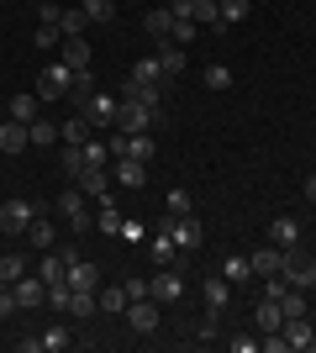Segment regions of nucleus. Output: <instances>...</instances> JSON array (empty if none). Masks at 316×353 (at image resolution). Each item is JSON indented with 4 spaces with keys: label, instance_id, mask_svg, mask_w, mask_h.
Here are the masks:
<instances>
[{
    "label": "nucleus",
    "instance_id": "f8f14e48",
    "mask_svg": "<svg viewBox=\"0 0 316 353\" xmlns=\"http://www.w3.org/2000/svg\"><path fill=\"white\" fill-rule=\"evenodd\" d=\"M116 105L121 101H111V95H85V117H90V127H116Z\"/></svg>",
    "mask_w": 316,
    "mask_h": 353
},
{
    "label": "nucleus",
    "instance_id": "603ef678",
    "mask_svg": "<svg viewBox=\"0 0 316 353\" xmlns=\"http://www.w3.org/2000/svg\"><path fill=\"white\" fill-rule=\"evenodd\" d=\"M37 16H43L48 27H59V16H63V11H59V6H53V0H43V6H37Z\"/></svg>",
    "mask_w": 316,
    "mask_h": 353
},
{
    "label": "nucleus",
    "instance_id": "7c9ffc66",
    "mask_svg": "<svg viewBox=\"0 0 316 353\" xmlns=\"http://www.w3.org/2000/svg\"><path fill=\"white\" fill-rule=\"evenodd\" d=\"M85 27H90V16H85V6H74V11H63V16H59V32H63V37H79Z\"/></svg>",
    "mask_w": 316,
    "mask_h": 353
},
{
    "label": "nucleus",
    "instance_id": "423d86ee",
    "mask_svg": "<svg viewBox=\"0 0 316 353\" xmlns=\"http://www.w3.org/2000/svg\"><path fill=\"white\" fill-rule=\"evenodd\" d=\"M116 127L121 132H153V127H158V111H148V105H137V101H121L116 105Z\"/></svg>",
    "mask_w": 316,
    "mask_h": 353
},
{
    "label": "nucleus",
    "instance_id": "4468645a",
    "mask_svg": "<svg viewBox=\"0 0 316 353\" xmlns=\"http://www.w3.org/2000/svg\"><path fill=\"white\" fill-rule=\"evenodd\" d=\"M121 101H137V105H148V111H164V85H137V79H127V85H121Z\"/></svg>",
    "mask_w": 316,
    "mask_h": 353
},
{
    "label": "nucleus",
    "instance_id": "f3484780",
    "mask_svg": "<svg viewBox=\"0 0 316 353\" xmlns=\"http://www.w3.org/2000/svg\"><path fill=\"white\" fill-rule=\"evenodd\" d=\"M185 63H190V59H185V48L164 37V43H158V74H164V79H180Z\"/></svg>",
    "mask_w": 316,
    "mask_h": 353
},
{
    "label": "nucleus",
    "instance_id": "8fccbe9b",
    "mask_svg": "<svg viewBox=\"0 0 316 353\" xmlns=\"http://www.w3.org/2000/svg\"><path fill=\"white\" fill-rule=\"evenodd\" d=\"M264 348H269V353H290V343H285V332H280V327H274L269 338H264Z\"/></svg>",
    "mask_w": 316,
    "mask_h": 353
},
{
    "label": "nucleus",
    "instance_id": "a878e982",
    "mask_svg": "<svg viewBox=\"0 0 316 353\" xmlns=\"http://www.w3.org/2000/svg\"><path fill=\"white\" fill-rule=\"evenodd\" d=\"M143 27H148L153 37H158V43H164L169 32H174V11H169V6H158V11H148V16H143Z\"/></svg>",
    "mask_w": 316,
    "mask_h": 353
},
{
    "label": "nucleus",
    "instance_id": "bb28decb",
    "mask_svg": "<svg viewBox=\"0 0 316 353\" xmlns=\"http://www.w3.org/2000/svg\"><path fill=\"white\" fill-rule=\"evenodd\" d=\"M79 6H85V16H90L95 27H111V21H116V0H79Z\"/></svg>",
    "mask_w": 316,
    "mask_h": 353
},
{
    "label": "nucleus",
    "instance_id": "ea45409f",
    "mask_svg": "<svg viewBox=\"0 0 316 353\" xmlns=\"http://www.w3.org/2000/svg\"><path fill=\"white\" fill-rule=\"evenodd\" d=\"M69 343H74V338H69V327H63V322H53V327L43 332V348H48V353H63Z\"/></svg>",
    "mask_w": 316,
    "mask_h": 353
},
{
    "label": "nucleus",
    "instance_id": "6ab92c4d",
    "mask_svg": "<svg viewBox=\"0 0 316 353\" xmlns=\"http://www.w3.org/2000/svg\"><path fill=\"white\" fill-rule=\"evenodd\" d=\"M269 243H280V248H295V243H301V221L290 216V211H285V216H274V221H269Z\"/></svg>",
    "mask_w": 316,
    "mask_h": 353
},
{
    "label": "nucleus",
    "instance_id": "4d7b16f0",
    "mask_svg": "<svg viewBox=\"0 0 316 353\" xmlns=\"http://www.w3.org/2000/svg\"><path fill=\"white\" fill-rule=\"evenodd\" d=\"M306 201L316 206V174H306Z\"/></svg>",
    "mask_w": 316,
    "mask_h": 353
},
{
    "label": "nucleus",
    "instance_id": "dca6fc26",
    "mask_svg": "<svg viewBox=\"0 0 316 353\" xmlns=\"http://www.w3.org/2000/svg\"><path fill=\"white\" fill-rule=\"evenodd\" d=\"M74 185L85 190V201H105V190H111V169H79Z\"/></svg>",
    "mask_w": 316,
    "mask_h": 353
},
{
    "label": "nucleus",
    "instance_id": "aec40b11",
    "mask_svg": "<svg viewBox=\"0 0 316 353\" xmlns=\"http://www.w3.org/2000/svg\"><path fill=\"white\" fill-rule=\"evenodd\" d=\"M153 259H158V264H185V253H180V243H174V232H169V227H158V237H153Z\"/></svg>",
    "mask_w": 316,
    "mask_h": 353
},
{
    "label": "nucleus",
    "instance_id": "f257e3e1",
    "mask_svg": "<svg viewBox=\"0 0 316 353\" xmlns=\"http://www.w3.org/2000/svg\"><path fill=\"white\" fill-rule=\"evenodd\" d=\"M53 211H59V216L74 227V237L95 227V216H90V206H85V190H79V185H69V190L59 195V206H53Z\"/></svg>",
    "mask_w": 316,
    "mask_h": 353
},
{
    "label": "nucleus",
    "instance_id": "b1692460",
    "mask_svg": "<svg viewBox=\"0 0 316 353\" xmlns=\"http://www.w3.org/2000/svg\"><path fill=\"white\" fill-rule=\"evenodd\" d=\"M63 63L69 69H90V43L85 37H63Z\"/></svg>",
    "mask_w": 316,
    "mask_h": 353
},
{
    "label": "nucleus",
    "instance_id": "412c9836",
    "mask_svg": "<svg viewBox=\"0 0 316 353\" xmlns=\"http://www.w3.org/2000/svg\"><path fill=\"white\" fill-rule=\"evenodd\" d=\"M127 301H132V295L121 290V285H101V290H95V306H101L105 316H121V311H127Z\"/></svg>",
    "mask_w": 316,
    "mask_h": 353
},
{
    "label": "nucleus",
    "instance_id": "39448f33",
    "mask_svg": "<svg viewBox=\"0 0 316 353\" xmlns=\"http://www.w3.org/2000/svg\"><path fill=\"white\" fill-rule=\"evenodd\" d=\"M69 85H74V69H69V63H48L43 74H37V95H43V101H59V95H69Z\"/></svg>",
    "mask_w": 316,
    "mask_h": 353
},
{
    "label": "nucleus",
    "instance_id": "c85d7f7f",
    "mask_svg": "<svg viewBox=\"0 0 316 353\" xmlns=\"http://www.w3.org/2000/svg\"><path fill=\"white\" fill-rule=\"evenodd\" d=\"M27 237H32V248H53V221L37 211V216H32V227H27Z\"/></svg>",
    "mask_w": 316,
    "mask_h": 353
},
{
    "label": "nucleus",
    "instance_id": "cd10ccee",
    "mask_svg": "<svg viewBox=\"0 0 316 353\" xmlns=\"http://www.w3.org/2000/svg\"><path fill=\"white\" fill-rule=\"evenodd\" d=\"M222 280H227V285H242V280H253V264H248L242 253H232V259L222 264Z\"/></svg>",
    "mask_w": 316,
    "mask_h": 353
},
{
    "label": "nucleus",
    "instance_id": "e433bc0d",
    "mask_svg": "<svg viewBox=\"0 0 316 353\" xmlns=\"http://www.w3.org/2000/svg\"><path fill=\"white\" fill-rule=\"evenodd\" d=\"M11 117H16V121H37V101H32V90L11 95Z\"/></svg>",
    "mask_w": 316,
    "mask_h": 353
},
{
    "label": "nucleus",
    "instance_id": "6e6d98bb",
    "mask_svg": "<svg viewBox=\"0 0 316 353\" xmlns=\"http://www.w3.org/2000/svg\"><path fill=\"white\" fill-rule=\"evenodd\" d=\"M200 338H216V311L206 306V316H200Z\"/></svg>",
    "mask_w": 316,
    "mask_h": 353
},
{
    "label": "nucleus",
    "instance_id": "7ed1b4c3",
    "mask_svg": "<svg viewBox=\"0 0 316 353\" xmlns=\"http://www.w3.org/2000/svg\"><path fill=\"white\" fill-rule=\"evenodd\" d=\"M148 295L158 301V306L180 301V295H185V274H180V264H158V274L148 280Z\"/></svg>",
    "mask_w": 316,
    "mask_h": 353
},
{
    "label": "nucleus",
    "instance_id": "f704fd0d",
    "mask_svg": "<svg viewBox=\"0 0 316 353\" xmlns=\"http://www.w3.org/2000/svg\"><path fill=\"white\" fill-rule=\"evenodd\" d=\"M248 11H253V0H222V27H238V21H248Z\"/></svg>",
    "mask_w": 316,
    "mask_h": 353
},
{
    "label": "nucleus",
    "instance_id": "9d476101",
    "mask_svg": "<svg viewBox=\"0 0 316 353\" xmlns=\"http://www.w3.org/2000/svg\"><path fill=\"white\" fill-rule=\"evenodd\" d=\"M248 264H253V274L274 280V274L285 269V248H280V243H264V248H253V253H248Z\"/></svg>",
    "mask_w": 316,
    "mask_h": 353
},
{
    "label": "nucleus",
    "instance_id": "393cba45",
    "mask_svg": "<svg viewBox=\"0 0 316 353\" xmlns=\"http://www.w3.org/2000/svg\"><path fill=\"white\" fill-rule=\"evenodd\" d=\"M253 322H258V332H274V327L285 322V311H280V301H269V295H264V301H258V311H253Z\"/></svg>",
    "mask_w": 316,
    "mask_h": 353
},
{
    "label": "nucleus",
    "instance_id": "37998d69",
    "mask_svg": "<svg viewBox=\"0 0 316 353\" xmlns=\"http://www.w3.org/2000/svg\"><path fill=\"white\" fill-rule=\"evenodd\" d=\"M132 79H137V85H158V79H164V74H158V59H137Z\"/></svg>",
    "mask_w": 316,
    "mask_h": 353
},
{
    "label": "nucleus",
    "instance_id": "473e14b6",
    "mask_svg": "<svg viewBox=\"0 0 316 353\" xmlns=\"http://www.w3.org/2000/svg\"><path fill=\"white\" fill-rule=\"evenodd\" d=\"M95 227H101L105 237H121V211H116V201H105V206H101V216H95Z\"/></svg>",
    "mask_w": 316,
    "mask_h": 353
},
{
    "label": "nucleus",
    "instance_id": "5701e85b",
    "mask_svg": "<svg viewBox=\"0 0 316 353\" xmlns=\"http://www.w3.org/2000/svg\"><path fill=\"white\" fill-rule=\"evenodd\" d=\"M200 301H206V306H211V311H222V306H227V301H232V285H227V280H222V274H211V280H206V285H200Z\"/></svg>",
    "mask_w": 316,
    "mask_h": 353
},
{
    "label": "nucleus",
    "instance_id": "2f4dec72",
    "mask_svg": "<svg viewBox=\"0 0 316 353\" xmlns=\"http://www.w3.org/2000/svg\"><path fill=\"white\" fill-rule=\"evenodd\" d=\"M85 169H111V148H105L101 137H90V143H85Z\"/></svg>",
    "mask_w": 316,
    "mask_h": 353
},
{
    "label": "nucleus",
    "instance_id": "a211bd4d",
    "mask_svg": "<svg viewBox=\"0 0 316 353\" xmlns=\"http://www.w3.org/2000/svg\"><path fill=\"white\" fill-rule=\"evenodd\" d=\"M116 163V185H127V190H143L148 185V163L143 159H111Z\"/></svg>",
    "mask_w": 316,
    "mask_h": 353
},
{
    "label": "nucleus",
    "instance_id": "c756f323",
    "mask_svg": "<svg viewBox=\"0 0 316 353\" xmlns=\"http://www.w3.org/2000/svg\"><path fill=\"white\" fill-rule=\"evenodd\" d=\"M69 301H74V285L59 280V285H48V306L59 311V316H69Z\"/></svg>",
    "mask_w": 316,
    "mask_h": 353
},
{
    "label": "nucleus",
    "instance_id": "c03bdc74",
    "mask_svg": "<svg viewBox=\"0 0 316 353\" xmlns=\"http://www.w3.org/2000/svg\"><path fill=\"white\" fill-rule=\"evenodd\" d=\"M32 48L53 53V48H63V32H59V27H48V21H43V27H37V37H32Z\"/></svg>",
    "mask_w": 316,
    "mask_h": 353
},
{
    "label": "nucleus",
    "instance_id": "3c124183",
    "mask_svg": "<svg viewBox=\"0 0 316 353\" xmlns=\"http://www.w3.org/2000/svg\"><path fill=\"white\" fill-rule=\"evenodd\" d=\"M11 311H21V306H16V295L6 290V285H0V322H6V316H11Z\"/></svg>",
    "mask_w": 316,
    "mask_h": 353
},
{
    "label": "nucleus",
    "instance_id": "4c0bfd02",
    "mask_svg": "<svg viewBox=\"0 0 316 353\" xmlns=\"http://www.w3.org/2000/svg\"><path fill=\"white\" fill-rule=\"evenodd\" d=\"M280 311H285V316H306V295L295 290V285H285V290H280Z\"/></svg>",
    "mask_w": 316,
    "mask_h": 353
},
{
    "label": "nucleus",
    "instance_id": "2eb2a0df",
    "mask_svg": "<svg viewBox=\"0 0 316 353\" xmlns=\"http://www.w3.org/2000/svg\"><path fill=\"white\" fill-rule=\"evenodd\" d=\"M63 280L74 285V290H101V264H90V259H69V274Z\"/></svg>",
    "mask_w": 316,
    "mask_h": 353
},
{
    "label": "nucleus",
    "instance_id": "a18cd8bd",
    "mask_svg": "<svg viewBox=\"0 0 316 353\" xmlns=\"http://www.w3.org/2000/svg\"><path fill=\"white\" fill-rule=\"evenodd\" d=\"M74 95H79V101L95 95V69H74Z\"/></svg>",
    "mask_w": 316,
    "mask_h": 353
},
{
    "label": "nucleus",
    "instance_id": "13d9d810",
    "mask_svg": "<svg viewBox=\"0 0 316 353\" xmlns=\"http://www.w3.org/2000/svg\"><path fill=\"white\" fill-rule=\"evenodd\" d=\"M311 221H316V211H311Z\"/></svg>",
    "mask_w": 316,
    "mask_h": 353
},
{
    "label": "nucleus",
    "instance_id": "4be33fe9",
    "mask_svg": "<svg viewBox=\"0 0 316 353\" xmlns=\"http://www.w3.org/2000/svg\"><path fill=\"white\" fill-rule=\"evenodd\" d=\"M90 117H74V121H59V143H69V148H85L90 143Z\"/></svg>",
    "mask_w": 316,
    "mask_h": 353
},
{
    "label": "nucleus",
    "instance_id": "1a4fd4ad",
    "mask_svg": "<svg viewBox=\"0 0 316 353\" xmlns=\"http://www.w3.org/2000/svg\"><path fill=\"white\" fill-rule=\"evenodd\" d=\"M169 232H174V243H180V253H200V221L185 211V216H169L164 221Z\"/></svg>",
    "mask_w": 316,
    "mask_h": 353
},
{
    "label": "nucleus",
    "instance_id": "6e6552de",
    "mask_svg": "<svg viewBox=\"0 0 316 353\" xmlns=\"http://www.w3.org/2000/svg\"><path fill=\"white\" fill-rule=\"evenodd\" d=\"M11 295H16V306H21V311H37V306H48V280H43V274H37V280L21 274V280L11 285Z\"/></svg>",
    "mask_w": 316,
    "mask_h": 353
},
{
    "label": "nucleus",
    "instance_id": "79ce46f5",
    "mask_svg": "<svg viewBox=\"0 0 316 353\" xmlns=\"http://www.w3.org/2000/svg\"><path fill=\"white\" fill-rule=\"evenodd\" d=\"M48 143H59V121H32V148H48Z\"/></svg>",
    "mask_w": 316,
    "mask_h": 353
},
{
    "label": "nucleus",
    "instance_id": "09e8293b",
    "mask_svg": "<svg viewBox=\"0 0 316 353\" xmlns=\"http://www.w3.org/2000/svg\"><path fill=\"white\" fill-rule=\"evenodd\" d=\"M121 237H127V243H143V237H148V227H143V221H121Z\"/></svg>",
    "mask_w": 316,
    "mask_h": 353
},
{
    "label": "nucleus",
    "instance_id": "a19ab883",
    "mask_svg": "<svg viewBox=\"0 0 316 353\" xmlns=\"http://www.w3.org/2000/svg\"><path fill=\"white\" fill-rule=\"evenodd\" d=\"M196 32H200V21H190V16H174V32H169V43H196Z\"/></svg>",
    "mask_w": 316,
    "mask_h": 353
},
{
    "label": "nucleus",
    "instance_id": "ddd939ff",
    "mask_svg": "<svg viewBox=\"0 0 316 353\" xmlns=\"http://www.w3.org/2000/svg\"><path fill=\"white\" fill-rule=\"evenodd\" d=\"M32 148V121H6V127H0V153H27Z\"/></svg>",
    "mask_w": 316,
    "mask_h": 353
},
{
    "label": "nucleus",
    "instance_id": "c9c22d12",
    "mask_svg": "<svg viewBox=\"0 0 316 353\" xmlns=\"http://www.w3.org/2000/svg\"><path fill=\"white\" fill-rule=\"evenodd\" d=\"M21 274H27V264H21V259H16V253H0V285H6V290H11V285L21 280Z\"/></svg>",
    "mask_w": 316,
    "mask_h": 353
},
{
    "label": "nucleus",
    "instance_id": "58836bf2",
    "mask_svg": "<svg viewBox=\"0 0 316 353\" xmlns=\"http://www.w3.org/2000/svg\"><path fill=\"white\" fill-rule=\"evenodd\" d=\"M200 79H206V90H232V69H227V63H206Z\"/></svg>",
    "mask_w": 316,
    "mask_h": 353
},
{
    "label": "nucleus",
    "instance_id": "bf43d9fd",
    "mask_svg": "<svg viewBox=\"0 0 316 353\" xmlns=\"http://www.w3.org/2000/svg\"><path fill=\"white\" fill-rule=\"evenodd\" d=\"M116 6H121V0H116Z\"/></svg>",
    "mask_w": 316,
    "mask_h": 353
},
{
    "label": "nucleus",
    "instance_id": "de8ad7c7",
    "mask_svg": "<svg viewBox=\"0 0 316 353\" xmlns=\"http://www.w3.org/2000/svg\"><path fill=\"white\" fill-rule=\"evenodd\" d=\"M63 169L79 174V169H85V148H69V143H63Z\"/></svg>",
    "mask_w": 316,
    "mask_h": 353
},
{
    "label": "nucleus",
    "instance_id": "20e7f679",
    "mask_svg": "<svg viewBox=\"0 0 316 353\" xmlns=\"http://www.w3.org/2000/svg\"><path fill=\"white\" fill-rule=\"evenodd\" d=\"M32 216H37V206H32V201H21V195H11V201L0 206V232H6V237H21V232L32 227Z\"/></svg>",
    "mask_w": 316,
    "mask_h": 353
},
{
    "label": "nucleus",
    "instance_id": "72a5a7b5",
    "mask_svg": "<svg viewBox=\"0 0 316 353\" xmlns=\"http://www.w3.org/2000/svg\"><path fill=\"white\" fill-rule=\"evenodd\" d=\"M95 290H74V301H69V316H74V322H85V316H95Z\"/></svg>",
    "mask_w": 316,
    "mask_h": 353
},
{
    "label": "nucleus",
    "instance_id": "5fc2aeb1",
    "mask_svg": "<svg viewBox=\"0 0 316 353\" xmlns=\"http://www.w3.org/2000/svg\"><path fill=\"white\" fill-rule=\"evenodd\" d=\"M169 11H174V16H190V21H196V0H169Z\"/></svg>",
    "mask_w": 316,
    "mask_h": 353
},
{
    "label": "nucleus",
    "instance_id": "864d4df0",
    "mask_svg": "<svg viewBox=\"0 0 316 353\" xmlns=\"http://www.w3.org/2000/svg\"><path fill=\"white\" fill-rule=\"evenodd\" d=\"M121 290H127V295L137 301V295H148V280H137V274H132V280H121Z\"/></svg>",
    "mask_w": 316,
    "mask_h": 353
},
{
    "label": "nucleus",
    "instance_id": "9b49d317",
    "mask_svg": "<svg viewBox=\"0 0 316 353\" xmlns=\"http://www.w3.org/2000/svg\"><path fill=\"white\" fill-rule=\"evenodd\" d=\"M280 332H285V343L295 353H311L316 348V332H311V322H306V316H285V322H280Z\"/></svg>",
    "mask_w": 316,
    "mask_h": 353
},
{
    "label": "nucleus",
    "instance_id": "0eeeda50",
    "mask_svg": "<svg viewBox=\"0 0 316 353\" xmlns=\"http://www.w3.org/2000/svg\"><path fill=\"white\" fill-rule=\"evenodd\" d=\"M121 316H127L132 332H153V327H158V301H153V295H137V301H127Z\"/></svg>",
    "mask_w": 316,
    "mask_h": 353
},
{
    "label": "nucleus",
    "instance_id": "f03ea898",
    "mask_svg": "<svg viewBox=\"0 0 316 353\" xmlns=\"http://www.w3.org/2000/svg\"><path fill=\"white\" fill-rule=\"evenodd\" d=\"M280 274H285V285H295V290H311L316 285V259L295 243V248H285V269H280Z\"/></svg>",
    "mask_w": 316,
    "mask_h": 353
},
{
    "label": "nucleus",
    "instance_id": "49530a36",
    "mask_svg": "<svg viewBox=\"0 0 316 353\" xmlns=\"http://www.w3.org/2000/svg\"><path fill=\"white\" fill-rule=\"evenodd\" d=\"M169 216H185V211H190V190H169Z\"/></svg>",
    "mask_w": 316,
    "mask_h": 353
}]
</instances>
